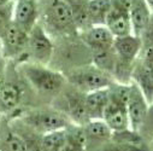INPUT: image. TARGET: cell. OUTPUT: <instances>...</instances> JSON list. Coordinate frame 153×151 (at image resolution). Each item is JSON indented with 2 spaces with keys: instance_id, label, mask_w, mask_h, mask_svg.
Returning <instances> with one entry per match:
<instances>
[{
  "instance_id": "7a4b0ae2",
  "label": "cell",
  "mask_w": 153,
  "mask_h": 151,
  "mask_svg": "<svg viewBox=\"0 0 153 151\" xmlns=\"http://www.w3.org/2000/svg\"><path fill=\"white\" fill-rule=\"evenodd\" d=\"M113 51L116 55V65L112 78L118 84L129 85L131 82L134 65L139 59V55L142 52L141 37L133 34L114 37Z\"/></svg>"
},
{
  "instance_id": "ba28073f",
  "label": "cell",
  "mask_w": 153,
  "mask_h": 151,
  "mask_svg": "<svg viewBox=\"0 0 153 151\" xmlns=\"http://www.w3.org/2000/svg\"><path fill=\"white\" fill-rule=\"evenodd\" d=\"M148 109L149 104L147 103L145 96L142 94L140 88L131 81L129 84V97L127 102V111L130 129L135 132L140 131L148 115Z\"/></svg>"
},
{
  "instance_id": "9c48e42d",
  "label": "cell",
  "mask_w": 153,
  "mask_h": 151,
  "mask_svg": "<svg viewBox=\"0 0 153 151\" xmlns=\"http://www.w3.org/2000/svg\"><path fill=\"white\" fill-rule=\"evenodd\" d=\"M85 98H86V93L80 92L72 86L69 91L64 93V97H63L64 108L60 109V111H63L69 117L72 125L85 126L89 121Z\"/></svg>"
},
{
  "instance_id": "f546056e",
  "label": "cell",
  "mask_w": 153,
  "mask_h": 151,
  "mask_svg": "<svg viewBox=\"0 0 153 151\" xmlns=\"http://www.w3.org/2000/svg\"><path fill=\"white\" fill-rule=\"evenodd\" d=\"M13 1H18V0H13Z\"/></svg>"
},
{
  "instance_id": "5bb4252c",
  "label": "cell",
  "mask_w": 153,
  "mask_h": 151,
  "mask_svg": "<svg viewBox=\"0 0 153 151\" xmlns=\"http://www.w3.org/2000/svg\"><path fill=\"white\" fill-rule=\"evenodd\" d=\"M102 120L112 132H120L130 128L127 104L113 98H110L108 100V104L104 111Z\"/></svg>"
},
{
  "instance_id": "7402d4cb",
  "label": "cell",
  "mask_w": 153,
  "mask_h": 151,
  "mask_svg": "<svg viewBox=\"0 0 153 151\" xmlns=\"http://www.w3.org/2000/svg\"><path fill=\"white\" fill-rule=\"evenodd\" d=\"M5 151H28L25 139L15 131H9L4 139Z\"/></svg>"
},
{
  "instance_id": "3957f363",
  "label": "cell",
  "mask_w": 153,
  "mask_h": 151,
  "mask_svg": "<svg viewBox=\"0 0 153 151\" xmlns=\"http://www.w3.org/2000/svg\"><path fill=\"white\" fill-rule=\"evenodd\" d=\"M22 121L31 132L39 135L65 129L71 125L69 117L57 108H40L27 111L22 115Z\"/></svg>"
},
{
  "instance_id": "d4e9b609",
  "label": "cell",
  "mask_w": 153,
  "mask_h": 151,
  "mask_svg": "<svg viewBox=\"0 0 153 151\" xmlns=\"http://www.w3.org/2000/svg\"><path fill=\"white\" fill-rule=\"evenodd\" d=\"M142 51H143V58H142V61H143L148 67L153 68V46L147 47V49H145V50H142Z\"/></svg>"
},
{
  "instance_id": "30bf717a",
  "label": "cell",
  "mask_w": 153,
  "mask_h": 151,
  "mask_svg": "<svg viewBox=\"0 0 153 151\" xmlns=\"http://www.w3.org/2000/svg\"><path fill=\"white\" fill-rule=\"evenodd\" d=\"M105 27L114 37L133 34L129 18V7L116 0H111V10L106 17Z\"/></svg>"
},
{
  "instance_id": "cb8c5ba5",
  "label": "cell",
  "mask_w": 153,
  "mask_h": 151,
  "mask_svg": "<svg viewBox=\"0 0 153 151\" xmlns=\"http://www.w3.org/2000/svg\"><path fill=\"white\" fill-rule=\"evenodd\" d=\"M141 41H142V50L153 46V12L151 15V19L148 22V25L141 36Z\"/></svg>"
},
{
  "instance_id": "44dd1931",
  "label": "cell",
  "mask_w": 153,
  "mask_h": 151,
  "mask_svg": "<svg viewBox=\"0 0 153 151\" xmlns=\"http://www.w3.org/2000/svg\"><path fill=\"white\" fill-rule=\"evenodd\" d=\"M97 151H149L145 144H129L108 140L104 143Z\"/></svg>"
},
{
  "instance_id": "6da1fadb",
  "label": "cell",
  "mask_w": 153,
  "mask_h": 151,
  "mask_svg": "<svg viewBox=\"0 0 153 151\" xmlns=\"http://www.w3.org/2000/svg\"><path fill=\"white\" fill-rule=\"evenodd\" d=\"M19 71L28 84L37 93L44 96H57L68 86L65 75L47 65L23 62L19 63Z\"/></svg>"
},
{
  "instance_id": "ffe728a7",
  "label": "cell",
  "mask_w": 153,
  "mask_h": 151,
  "mask_svg": "<svg viewBox=\"0 0 153 151\" xmlns=\"http://www.w3.org/2000/svg\"><path fill=\"white\" fill-rule=\"evenodd\" d=\"M66 128L41 135L42 151H63L66 145Z\"/></svg>"
},
{
  "instance_id": "7c38bea8",
  "label": "cell",
  "mask_w": 153,
  "mask_h": 151,
  "mask_svg": "<svg viewBox=\"0 0 153 151\" xmlns=\"http://www.w3.org/2000/svg\"><path fill=\"white\" fill-rule=\"evenodd\" d=\"M39 0H18L13 5V22L29 33L39 22Z\"/></svg>"
},
{
  "instance_id": "484cf974",
  "label": "cell",
  "mask_w": 153,
  "mask_h": 151,
  "mask_svg": "<svg viewBox=\"0 0 153 151\" xmlns=\"http://www.w3.org/2000/svg\"><path fill=\"white\" fill-rule=\"evenodd\" d=\"M6 80V64L4 57L0 55V86H1Z\"/></svg>"
},
{
  "instance_id": "8fae6325",
  "label": "cell",
  "mask_w": 153,
  "mask_h": 151,
  "mask_svg": "<svg viewBox=\"0 0 153 151\" xmlns=\"http://www.w3.org/2000/svg\"><path fill=\"white\" fill-rule=\"evenodd\" d=\"M79 37L83 45L89 49L91 55L112 49L114 41V36L105 25L89 27L88 29L80 31Z\"/></svg>"
},
{
  "instance_id": "4fadbf2b",
  "label": "cell",
  "mask_w": 153,
  "mask_h": 151,
  "mask_svg": "<svg viewBox=\"0 0 153 151\" xmlns=\"http://www.w3.org/2000/svg\"><path fill=\"white\" fill-rule=\"evenodd\" d=\"M24 88L17 81L5 80L0 86V114H10L16 111L24 98Z\"/></svg>"
},
{
  "instance_id": "8992f818",
  "label": "cell",
  "mask_w": 153,
  "mask_h": 151,
  "mask_svg": "<svg viewBox=\"0 0 153 151\" xmlns=\"http://www.w3.org/2000/svg\"><path fill=\"white\" fill-rule=\"evenodd\" d=\"M54 55V44L46 31L45 27L40 23L29 31V40L27 49V62L48 65Z\"/></svg>"
},
{
  "instance_id": "f1b7e54d",
  "label": "cell",
  "mask_w": 153,
  "mask_h": 151,
  "mask_svg": "<svg viewBox=\"0 0 153 151\" xmlns=\"http://www.w3.org/2000/svg\"><path fill=\"white\" fill-rule=\"evenodd\" d=\"M63 151H86V149H80V150H63Z\"/></svg>"
},
{
  "instance_id": "5b68a950",
  "label": "cell",
  "mask_w": 153,
  "mask_h": 151,
  "mask_svg": "<svg viewBox=\"0 0 153 151\" xmlns=\"http://www.w3.org/2000/svg\"><path fill=\"white\" fill-rule=\"evenodd\" d=\"M42 16L46 25L53 31L65 36L79 35L71 9L65 0H47Z\"/></svg>"
},
{
  "instance_id": "52a82bcc",
  "label": "cell",
  "mask_w": 153,
  "mask_h": 151,
  "mask_svg": "<svg viewBox=\"0 0 153 151\" xmlns=\"http://www.w3.org/2000/svg\"><path fill=\"white\" fill-rule=\"evenodd\" d=\"M3 46V57L11 58V59H19L21 63L23 62V55H25L27 62V49H28V40L29 33L23 30L18 27L13 21L7 27L3 36L0 37Z\"/></svg>"
},
{
  "instance_id": "d6986e66",
  "label": "cell",
  "mask_w": 153,
  "mask_h": 151,
  "mask_svg": "<svg viewBox=\"0 0 153 151\" xmlns=\"http://www.w3.org/2000/svg\"><path fill=\"white\" fill-rule=\"evenodd\" d=\"M111 10V0H88L87 11L91 27L105 25L106 17Z\"/></svg>"
},
{
  "instance_id": "4316f807",
  "label": "cell",
  "mask_w": 153,
  "mask_h": 151,
  "mask_svg": "<svg viewBox=\"0 0 153 151\" xmlns=\"http://www.w3.org/2000/svg\"><path fill=\"white\" fill-rule=\"evenodd\" d=\"M11 1H13V0H0V6H4V5H6Z\"/></svg>"
},
{
  "instance_id": "83f0119b",
  "label": "cell",
  "mask_w": 153,
  "mask_h": 151,
  "mask_svg": "<svg viewBox=\"0 0 153 151\" xmlns=\"http://www.w3.org/2000/svg\"><path fill=\"white\" fill-rule=\"evenodd\" d=\"M146 3H147V5L149 6V9H151V11L153 12V0H146Z\"/></svg>"
},
{
  "instance_id": "e0dca14e",
  "label": "cell",
  "mask_w": 153,
  "mask_h": 151,
  "mask_svg": "<svg viewBox=\"0 0 153 151\" xmlns=\"http://www.w3.org/2000/svg\"><path fill=\"white\" fill-rule=\"evenodd\" d=\"M108 100H110L108 88L93 91L86 94L85 102H86V109H87L89 120L102 119L104 111L108 104Z\"/></svg>"
},
{
  "instance_id": "9a60e30c",
  "label": "cell",
  "mask_w": 153,
  "mask_h": 151,
  "mask_svg": "<svg viewBox=\"0 0 153 151\" xmlns=\"http://www.w3.org/2000/svg\"><path fill=\"white\" fill-rule=\"evenodd\" d=\"M131 81L140 88L149 105L153 104V68L148 67L142 59L136 61Z\"/></svg>"
},
{
  "instance_id": "2e32d148",
  "label": "cell",
  "mask_w": 153,
  "mask_h": 151,
  "mask_svg": "<svg viewBox=\"0 0 153 151\" xmlns=\"http://www.w3.org/2000/svg\"><path fill=\"white\" fill-rule=\"evenodd\" d=\"M151 15L152 11L146 0H131L129 6V18L133 35L139 37L142 36L151 19Z\"/></svg>"
},
{
  "instance_id": "ac0fdd59",
  "label": "cell",
  "mask_w": 153,
  "mask_h": 151,
  "mask_svg": "<svg viewBox=\"0 0 153 151\" xmlns=\"http://www.w3.org/2000/svg\"><path fill=\"white\" fill-rule=\"evenodd\" d=\"M83 127L87 141H102L106 143L111 139L112 137V131L110 127L106 125V122L102 119H97V120H89Z\"/></svg>"
},
{
  "instance_id": "277c9868",
  "label": "cell",
  "mask_w": 153,
  "mask_h": 151,
  "mask_svg": "<svg viewBox=\"0 0 153 151\" xmlns=\"http://www.w3.org/2000/svg\"><path fill=\"white\" fill-rule=\"evenodd\" d=\"M65 78L70 86L86 94L93 91L108 88L113 82H116L110 74L102 71L94 64L74 68L65 75Z\"/></svg>"
},
{
  "instance_id": "603a6c76",
  "label": "cell",
  "mask_w": 153,
  "mask_h": 151,
  "mask_svg": "<svg viewBox=\"0 0 153 151\" xmlns=\"http://www.w3.org/2000/svg\"><path fill=\"white\" fill-rule=\"evenodd\" d=\"M13 5L15 1H11L4 6H0V37L13 19Z\"/></svg>"
}]
</instances>
